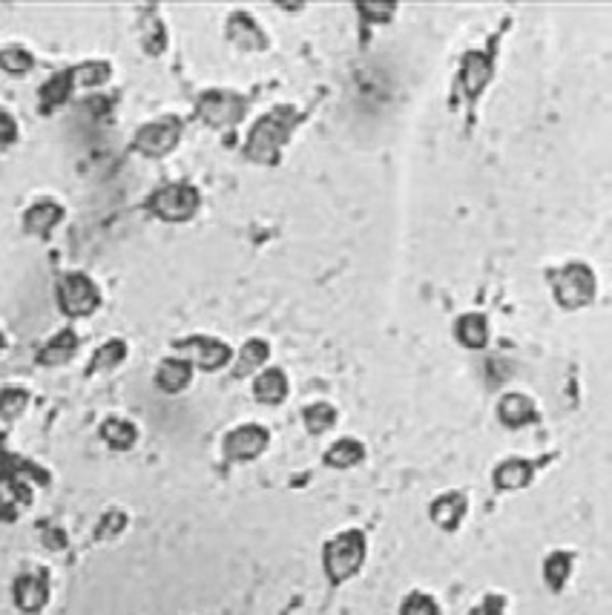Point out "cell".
Masks as SVG:
<instances>
[{
  "label": "cell",
  "instance_id": "6da1fadb",
  "mask_svg": "<svg viewBox=\"0 0 612 615\" xmlns=\"http://www.w3.org/2000/svg\"><path fill=\"white\" fill-rule=\"evenodd\" d=\"M305 121V113L294 104H276L250 127L242 156L256 164H279L288 141L294 138L296 127Z\"/></svg>",
  "mask_w": 612,
  "mask_h": 615
},
{
  "label": "cell",
  "instance_id": "7402d4cb",
  "mask_svg": "<svg viewBox=\"0 0 612 615\" xmlns=\"http://www.w3.org/2000/svg\"><path fill=\"white\" fill-rule=\"evenodd\" d=\"M454 337L463 348L480 351L489 345V319L486 314H463L454 322Z\"/></svg>",
  "mask_w": 612,
  "mask_h": 615
},
{
  "label": "cell",
  "instance_id": "484cf974",
  "mask_svg": "<svg viewBox=\"0 0 612 615\" xmlns=\"http://www.w3.org/2000/svg\"><path fill=\"white\" fill-rule=\"evenodd\" d=\"M138 29H141V44H144V52H147V55H153V58H159L161 52L167 49V29H164V23H161V18L156 15V9H153V6H147V15L138 21Z\"/></svg>",
  "mask_w": 612,
  "mask_h": 615
},
{
  "label": "cell",
  "instance_id": "f546056e",
  "mask_svg": "<svg viewBox=\"0 0 612 615\" xmlns=\"http://www.w3.org/2000/svg\"><path fill=\"white\" fill-rule=\"evenodd\" d=\"M302 420H305V429L311 434H325L328 429L337 426V409L331 403H311L302 411Z\"/></svg>",
  "mask_w": 612,
  "mask_h": 615
},
{
  "label": "cell",
  "instance_id": "5b68a950",
  "mask_svg": "<svg viewBox=\"0 0 612 615\" xmlns=\"http://www.w3.org/2000/svg\"><path fill=\"white\" fill-rule=\"evenodd\" d=\"M495 72H498V46H495V41L486 49H472V52L463 55L460 72H457V92L466 98L469 107H475L477 98L492 84Z\"/></svg>",
  "mask_w": 612,
  "mask_h": 615
},
{
  "label": "cell",
  "instance_id": "836d02e7",
  "mask_svg": "<svg viewBox=\"0 0 612 615\" xmlns=\"http://www.w3.org/2000/svg\"><path fill=\"white\" fill-rule=\"evenodd\" d=\"M357 12L368 23H388L394 18V12H397V3H360Z\"/></svg>",
  "mask_w": 612,
  "mask_h": 615
},
{
  "label": "cell",
  "instance_id": "d590c367",
  "mask_svg": "<svg viewBox=\"0 0 612 615\" xmlns=\"http://www.w3.org/2000/svg\"><path fill=\"white\" fill-rule=\"evenodd\" d=\"M503 613H506V598L495 593L486 595L475 610H472V615H503Z\"/></svg>",
  "mask_w": 612,
  "mask_h": 615
},
{
  "label": "cell",
  "instance_id": "8d00e7d4",
  "mask_svg": "<svg viewBox=\"0 0 612 615\" xmlns=\"http://www.w3.org/2000/svg\"><path fill=\"white\" fill-rule=\"evenodd\" d=\"M6 351V337H3V331H0V354Z\"/></svg>",
  "mask_w": 612,
  "mask_h": 615
},
{
  "label": "cell",
  "instance_id": "ac0fdd59",
  "mask_svg": "<svg viewBox=\"0 0 612 615\" xmlns=\"http://www.w3.org/2000/svg\"><path fill=\"white\" fill-rule=\"evenodd\" d=\"M466 512H469V501H466L463 492H443V495L434 498L429 509L431 521L440 529H446V532H454L457 526L463 524Z\"/></svg>",
  "mask_w": 612,
  "mask_h": 615
},
{
  "label": "cell",
  "instance_id": "ba28073f",
  "mask_svg": "<svg viewBox=\"0 0 612 615\" xmlns=\"http://www.w3.org/2000/svg\"><path fill=\"white\" fill-rule=\"evenodd\" d=\"M248 113V101L245 95L233 90H207L196 101V115L202 118L207 127L216 130H230L236 127Z\"/></svg>",
  "mask_w": 612,
  "mask_h": 615
},
{
  "label": "cell",
  "instance_id": "30bf717a",
  "mask_svg": "<svg viewBox=\"0 0 612 615\" xmlns=\"http://www.w3.org/2000/svg\"><path fill=\"white\" fill-rule=\"evenodd\" d=\"M173 348L187 354L193 368H202V371H219V368H227L233 363V348L227 342L216 340V337H207V334H193V337L173 340Z\"/></svg>",
  "mask_w": 612,
  "mask_h": 615
},
{
  "label": "cell",
  "instance_id": "44dd1931",
  "mask_svg": "<svg viewBox=\"0 0 612 615\" xmlns=\"http://www.w3.org/2000/svg\"><path fill=\"white\" fill-rule=\"evenodd\" d=\"M268 360H271V345L265 340H259V337H253L233 357V377H250V374L262 371L268 365Z\"/></svg>",
  "mask_w": 612,
  "mask_h": 615
},
{
  "label": "cell",
  "instance_id": "4316f807",
  "mask_svg": "<svg viewBox=\"0 0 612 615\" xmlns=\"http://www.w3.org/2000/svg\"><path fill=\"white\" fill-rule=\"evenodd\" d=\"M72 72V81H75V90L84 87V90H92V87H104L110 78H113V67L107 61H84V64H75L69 67Z\"/></svg>",
  "mask_w": 612,
  "mask_h": 615
},
{
  "label": "cell",
  "instance_id": "e575fe53",
  "mask_svg": "<svg viewBox=\"0 0 612 615\" xmlns=\"http://www.w3.org/2000/svg\"><path fill=\"white\" fill-rule=\"evenodd\" d=\"M18 121H15V115L9 113L6 107H0V147H9V144H15L18 141Z\"/></svg>",
  "mask_w": 612,
  "mask_h": 615
},
{
  "label": "cell",
  "instance_id": "7a4b0ae2",
  "mask_svg": "<svg viewBox=\"0 0 612 615\" xmlns=\"http://www.w3.org/2000/svg\"><path fill=\"white\" fill-rule=\"evenodd\" d=\"M365 555H368V541L360 529H345L337 532L334 538L325 541L322 547V570L334 587L351 581L357 572L363 570Z\"/></svg>",
  "mask_w": 612,
  "mask_h": 615
},
{
  "label": "cell",
  "instance_id": "9c48e42d",
  "mask_svg": "<svg viewBox=\"0 0 612 615\" xmlns=\"http://www.w3.org/2000/svg\"><path fill=\"white\" fill-rule=\"evenodd\" d=\"M271 446V432L262 423H242L230 429L222 440V452L230 463H250L268 452Z\"/></svg>",
  "mask_w": 612,
  "mask_h": 615
},
{
  "label": "cell",
  "instance_id": "f1b7e54d",
  "mask_svg": "<svg viewBox=\"0 0 612 615\" xmlns=\"http://www.w3.org/2000/svg\"><path fill=\"white\" fill-rule=\"evenodd\" d=\"M0 69H3L6 75L21 78V75H26V72L35 69V55L18 44L6 46V49H0Z\"/></svg>",
  "mask_w": 612,
  "mask_h": 615
},
{
  "label": "cell",
  "instance_id": "8fae6325",
  "mask_svg": "<svg viewBox=\"0 0 612 615\" xmlns=\"http://www.w3.org/2000/svg\"><path fill=\"white\" fill-rule=\"evenodd\" d=\"M15 607L26 615H38L49 604V572L32 570L21 572L12 584Z\"/></svg>",
  "mask_w": 612,
  "mask_h": 615
},
{
  "label": "cell",
  "instance_id": "d6986e66",
  "mask_svg": "<svg viewBox=\"0 0 612 615\" xmlns=\"http://www.w3.org/2000/svg\"><path fill=\"white\" fill-rule=\"evenodd\" d=\"M193 374H196V368L187 357H167L156 368V386L164 394H182L184 388L193 383Z\"/></svg>",
  "mask_w": 612,
  "mask_h": 615
},
{
  "label": "cell",
  "instance_id": "3957f363",
  "mask_svg": "<svg viewBox=\"0 0 612 615\" xmlns=\"http://www.w3.org/2000/svg\"><path fill=\"white\" fill-rule=\"evenodd\" d=\"M546 282L552 288L555 302L564 311H581V308L592 305V299L598 294V279L592 274L590 265H584V262H567L561 268H549Z\"/></svg>",
  "mask_w": 612,
  "mask_h": 615
},
{
  "label": "cell",
  "instance_id": "ffe728a7",
  "mask_svg": "<svg viewBox=\"0 0 612 615\" xmlns=\"http://www.w3.org/2000/svg\"><path fill=\"white\" fill-rule=\"evenodd\" d=\"M72 92H75L72 72H69V69L55 72L49 81H44V87L38 90V107H41V113L49 115V113H55L58 107H64Z\"/></svg>",
  "mask_w": 612,
  "mask_h": 615
},
{
  "label": "cell",
  "instance_id": "d4e9b609",
  "mask_svg": "<svg viewBox=\"0 0 612 615\" xmlns=\"http://www.w3.org/2000/svg\"><path fill=\"white\" fill-rule=\"evenodd\" d=\"M365 457V446L354 437H342L325 449V466L331 469H351Z\"/></svg>",
  "mask_w": 612,
  "mask_h": 615
},
{
  "label": "cell",
  "instance_id": "7c38bea8",
  "mask_svg": "<svg viewBox=\"0 0 612 615\" xmlns=\"http://www.w3.org/2000/svg\"><path fill=\"white\" fill-rule=\"evenodd\" d=\"M225 35L230 44L245 49V52H265V49L271 46L268 32H265V29L259 26V21H256L250 12H245V9L230 12V18H227L225 23Z\"/></svg>",
  "mask_w": 612,
  "mask_h": 615
},
{
  "label": "cell",
  "instance_id": "52a82bcc",
  "mask_svg": "<svg viewBox=\"0 0 612 615\" xmlns=\"http://www.w3.org/2000/svg\"><path fill=\"white\" fill-rule=\"evenodd\" d=\"M182 121L176 115H161L147 124H141L133 136V150L141 153L144 159H164L170 156L179 141H182Z\"/></svg>",
  "mask_w": 612,
  "mask_h": 615
},
{
  "label": "cell",
  "instance_id": "83f0119b",
  "mask_svg": "<svg viewBox=\"0 0 612 615\" xmlns=\"http://www.w3.org/2000/svg\"><path fill=\"white\" fill-rule=\"evenodd\" d=\"M569 575H572V555H569V552L558 549V552L546 555L544 578H546V584H549V590H552V593H561V590L567 587Z\"/></svg>",
  "mask_w": 612,
  "mask_h": 615
},
{
  "label": "cell",
  "instance_id": "e0dca14e",
  "mask_svg": "<svg viewBox=\"0 0 612 615\" xmlns=\"http://www.w3.org/2000/svg\"><path fill=\"white\" fill-rule=\"evenodd\" d=\"M291 394L288 374L282 368H262L253 380V397L265 406H282Z\"/></svg>",
  "mask_w": 612,
  "mask_h": 615
},
{
  "label": "cell",
  "instance_id": "277c9868",
  "mask_svg": "<svg viewBox=\"0 0 612 615\" xmlns=\"http://www.w3.org/2000/svg\"><path fill=\"white\" fill-rule=\"evenodd\" d=\"M202 207V193L187 182H173L164 184L159 190H153L147 196V210L161 219V222H170V225H182L190 222Z\"/></svg>",
  "mask_w": 612,
  "mask_h": 615
},
{
  "label": "cell",
  "instance_id": "9a60e30c",
  "mask_svg": "<svg viewBox=\"0 0 612 615\" xmlns=\"http://www.w3.org/2000/svg\"><path fill=\"white\" fill-rule=\"evenodd\" d=\"M64 216H67V210L58 205L55 199H41V202H35L32 207H26V213H23V230H26L29 236L49 239L52 230L64 222Z\"/></svg>",
  "mask_w": 612,
  "mask_h": 615
},
{
  "label": "cell",
  "instance_id": "4fadbf2b",
  "mask_svg": "<svg viewBox=\"0 0 612 615\" xmlns=\"http://www.w3.org/2000/svg\"><path fill=\"white\" fill-rule=\"evenodd\" d=\"M544 463V457H538V460H529V457H506V460H500L498 466H495V472H492L495 489H500V492L526 489V486L535 480L538 469H541Z\"/></svg>",
  "mask_w": 612,
  "mask_h": 615
},
{
  "label": "cell",
  "instance_id": "2e32d148",
  "mask_svg": "<svg viewBox=\"0 0 612 615\" xmlns=\"http://www.w3.org/2000/svg\"><path fill=\"white\" fill-rule=\"evenodd\" d=\"M78 348H81V337H78L72 328H61L58 334H52V337L41 345V351L35 354V363L46 365V368L67 365L69 360H75Z\"/></svg>",
  "mask_w": 612,
  "mask_h": 615
},
{
  "label": "cell",
  "instance_id": "4dcf8cb0",
  "mask_svg": "<svg viewBox=\"0 0 612 615\" xmlns=\"http://www.w3.org/2000/svg\"><path fill=\"white\" fill-rule=\"evenodd\" d=\"M29 409V391L23 386H6L0 388V417L6 423L18 420L23 411Z\"/></svg>",
  "mask_w": 612,
  "mask_h": 615
},
{
  "label": "cell",
  "instance_id": "1f68e13d",
  "mask_svg": "<svg viewBox=\"0 0 612 615\" xmlns=\"http://www.w3.org/2000/svg\"><path fill=\"white\" fill-rule=\"evenodd\" d=\"M400 615H440V604L429 593H411L406 595Z\"/></svg>",
  "mask_w": 612,
  "mask_h": 615
},
{
  "label": "cell",
  "instance_id": "603a6c76",
  "mask_svg": "<svg viewBox=\"0 0 612 615\" xmlns=\"http://www.w3.org/2000/svg\"><path fill=\"white\" fill-rule=\"evenodd\" d=\"M127 354H130V345L121 340V337H113V340H107L104 345H98L95 354H92L90 365H87V377L113 371V368H118V365L127 360Z\"/></svg>",
  "mask_w": 612,
  "mask_h": 615
},
{
  "label": "cell",
  "instance_id": "8992f818",
  "mask_svg": "<svg viewBox=\"0 0 612 615\" xmlns=\"http://www.w3.org/2000/svg\"><path fill=\"white\" fill-rule=\"evenodd\" d=\"M55 299L64 317L87 319L101 308V288L87 274H64L55 285Z\"/></svg>",
  "mask_w": 612,
  "mask_h": 615
},
{
  "label": "cell",
  "instance_id": "5bb4252c",
  "mask_svg": "<svg viewBox=\"0 0 612 615\" xmlns=\"http://www.w3.org/2000/svg\"><path fill=\"white\" fill-rule=\"evenodd\" d=\"M498 417L506 429H526V426H532V423L541 420V411H538V403H535L529 394L509 391V394L500 397Z\"/></svg>",
  "mask_w": 612,
  "mask_h": 615
},
{
  "label": "cell",
  "instance_id": "cb8c5ba5",
  "mask_svg": "<svg viewBox=\"0 0 612 615\" xmlns=\"http://www.w3.org/2000/svg\"><path fill=\"white\" fill-rule=\"evenodd\" d=\"M101 440L115 452H130L138 440L136 423L124 420V417H107L101 423Z\"/></svg>",
  "mask_w": 612,
  "mask_h": 615
},
{
  "label": "cell",
  "instance_id": "d6a6232c",
  "mask_svg": "<svg viewBox=\"0 0 612 615\" xmlns=\"http://www.w3.org/2000/svg\"><path fill=\"white\" fill-rule=\"evenodd\" d=\"M124 529H127V515H124L121 509H113V512H107V515L98 521L95 538H98V541H113L115 535H121Z\"/></svg>",
  "mask_w": 612,
  "mask_h": 615
}]
</instances>
